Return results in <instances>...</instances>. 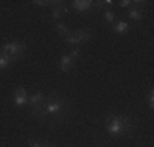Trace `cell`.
<instances>
[{"label":"cell","instance_id":"obj_13","mask_svg":"<svg viewBox=\"0 0 154 147\" xmlns=\"http://www.w3.org/2000/svg\"><path fill=\"white\" fill-rule=\"evenodd\" d=\"M64 43H66V46H72V47L80 46V43H79V39H77L75 34H67L64 38Z\"/></svg>","mask_w":154,"mask_h":147},{"label":"cell","instance_id":"obj_12","mask_svg":"<svg viewBox=\"0 0 154 147\" xmlns=\"http://www.w3.org/2000/svg\"><path fill=\"white\" fill-rule=\"evenodd\" d=\"M54 29H56V31L59 33L61 36H64V38L69 34V28H67V25H66V23H62V21H57V23H56V26H54Z\"/></svg>","mask_w":154,"mask_h":147},{"label":"cell","instance_id":"obj_7","mask_svg":"<svg viewBox=\"0 0 154 147\" xmlns=\"http://www.w3.org/2000/svg\"><path fill=\"white\" fill-rule=\"evenodd\" d=\"M74 34L77 36L79 43H87V41H90V39H92L94 33L90 31L89 28H80V29H77V31L74 33Z\"/></svg>","mask_w":154,"mask_h":147},{"label":"cell","instance_id":"obj_14","mask_svg":"<svg viewBox=\"0 0 154 147\" xmlns=\"http://www.w3.org/2000/svg\"><path fill=\"white\" fill-rule=\"evenodd\" d=\"M103 20L108 21V23H115L116 20V13L113 12V10H105L103 12Z\"/></svg>","mask_w":154,"mask_h":147},{"label":"cell","instance_id":"obj_6","mask_svg":"<svg viewBox=\"0 0 154 147\" xmlns=\"http://www.w3.org/2000/svg\"><path fill=\"white\" fill-rule=\"evenodd\" d=\"M72 65H74V59L71 57V54H69V52H64L61 56V72L62 74L69 72L72 69Z\"/></svg>","mask_w":154,"mask_h":147},{"label":"cell","instance_id":"obj_20","mask_svg":"<svg viewBox=\"0 0 154 147\" xmlns=\"http://www.w3.org/2000/svg\"><path fill=\"white\" fill-rule=\"evenodd\" d=\"M35 3L36 7H51V2L49 0H35Z\"/></svg>","mask_w":154,"mask_h":147},{"label":"cell","instance_id":"obj_2","mask_svg":"<svg viewBox=\"0 0 154 147\" xmlns=\"http://www.w3.org/2000/svg\"><path fill=\"white\" fill-rule=\"evenodd\" d=\"M105 129L112 137H122L126 134H133L136 131V121L125 115H107Z\"/></svg>","mask_w":154,"mask_h":147},{"label":"cell","instance_id":"obj_18","mask_svg":"<svg viewBox=\"0 0 154 147\" xmlns=\"http://www.w3.org/2000/svg\"><path fill=\"white\" fill-rule=\"evenodd\" d=\"M148 105H149V108H154V90L151 88L149 90V93H148Z\"/></svg>","mask_w":154,"mask_h":147},{"label":"cell","instance_id":"obj_17","mask_svg":"<svg viewBox=\"0 0 154 147\" xmlns=\"http://www.w3.org/2000/svg\"><path fill=\"white\" fill-rule=\"evenodd\" d=\"M13 95H18V97H28V90L25 87L20 85V87L15 88V93H13Z\"/></svg>","mask_w":154,"mask_h":147},{"label":"cell","instance_id":"obj_4","mask_svg":"<svg viewBox=\"0 0 154 147\" xmlns=\"http://www.w3.org/2000/svg\"><path fill=\"white\" fill-rule=\"evenodd\" d=\"M67 13H69V8L62 2H59V0L51 2V20L53 21H59L62 15H67Z\"/></svg>","mask_w":154,"mask_h":147},{"label":"cell","instance_id":"obj_15","mask_svg":"<svg viewBox=\"0 0 154 147\" xmlns=\"http://www.w3.org/2000/svg\"><path fill=\"white\" fill-rule=\"evenodd\" d=\"M13 103L17 106H23L28 103V97H18V95H13Z\"/></svg>","mask_w":154,"mask_h":147},{"label":"cell","instance_id":"obj_8","mask_svg":"<svg viewBox=\"0 0 154 147\" xmlns=\"http://www.w3.org/2000/svg\"><path fill=\"white\" fill-rule=\"evenodd\" d=\"M13 61H15V57H12L8 52H3V51H0V70H5V69H8L10 65L13 64Z\"/></svg>","mask_w":154,"mask_h":147},{"label":"cell","instance_id":"obj_5","mask_svg":"<svg viewBox=\"0 0 154 147\" xmlns=\"http://www.w3.org/2000/svg\"><path fill=\"white\" fill-rule=\"evenodd\" d=\"M71 7L75 12H87L94 7V2L92 0H74V2H71Z\"/></svg>","mask_w":154,"mask_h":147},{"label":"cell","instance_id":"obj_11","mask_svg":"<svg viewBox=\"0 0 154 147\" xmlns=\"http://www.w3.org/2000/svg\"><path fill=\"white\" fill-rule=\"evenodd\" d=\"M43 100H45V93L43 92H36L35 95H28V105L31 106H36V105H39Z\"/></svg>","mask_w":154,"mask_h":147},{"label":"cell","instance_id":"obj_3","mask_svg":"<svg viewBox=\"0 0 154 147\" xmlns=\"http://www.w3.org/2000/svg\"><path fill=\"white\" fill-rule=\"evenodd\" d=\"M0 51H3V52H8L12 57H20L21 54L26 51V44L21 43V41H17V39H13V41H7V43L2 46V49H0Z\"/></svg>","mask_w":154,"mask_h":147},{"label":"cell","instance_id":"obj_21","mask_svg":"<svg viewBox=\"0 0 154 147\" xmlns=\"http://www.w3.org/2000/svg\"><path fill=\"white\" fill-rule=\"evenodd\" d=\"M120 7H122V8H128V7H131V0H122V2H120Z\"/></svg>","mask_w":154,"mask_h":147},{"label":"cell","instance_id":"obj_1","mask_svg":"<svg viewBox=\"0 0 154 147\" xmlns=\"http://www.w3.org/2000/svg\"><path fill=\"white\" fill-rule=\"evenodd\" d=\"M66 111H67V100L59 93H51L49 97H45L39 105L31 108V115L39 121H48L49 118L61 121L66 116Z\"/></svg>","mask_w":154,"mask_h":147},{"label":"cell","instance_id":"obj_10","mask_svg":"<svg viewBox=\"0 0 154 147\" xmlns=\"http://www.w3.org/2000/svg\"><path fill=\"white\" fill-rule=\"evenodd\" d=\"M128 16H130L133 21H136V23H139V21H143V18H144V13H143V10L136 8V7H130V12H128Z\"/></svg>","mask_w":154,"mask_h":147},{"label":"cell","instance_id":"obj_19","mask_svg":"<svg viewBox=\"0 0 154 147\" xmlns=\"http://www.w3.org/2000/svg\"><path fill=\"white\" fill-rule=\"evenodd\" d=\"M80 52H82V51H80V46H75V47H72V51H71L69 54H71L72 59H75V57L80 56Z\"/></svg>","mask_w":154,"mask_h":147},{"label":"cell","instance_id":"obj_16","mask_svg":"<svg viewBox=\"0 0 154 147\" xmlns=\"http://www.w3.org/2000/svg\"><path fill=\"white\" fill-rule=\"evenodd\" d=\"M28 147H54V146L45 144V142H38V141H33V139H30V141H28Z\"/></svg>","mask_w":154,"mask_h":147},{"label":"cell","instance_id":"obj_9","mask_svg":"<svg viewBox=\"0 0 154 147\" xmlns=\"http://www.w3.org/2000/svg\"><path fill=\"white\" fill-rule=\"evenodd\" d=\"M113 31H115L116 34H126V33L130 31V25H128L126 21H123V20H118V21H115Z\"/></svg>","mask_w":154,"mask_h":147},{"label":"cell","instance_id":"obj_22","mask_svg":"<svg viewBox=\"0 0 154 147\" xmlns=\"http://www.w3.org/2000/svg\"><path fill=\"white\" fill-rule=\"evenodd\" d=\"M113 3H115V2H112V0H105V2H103V5L110 7V5H113Z\"/></svg>","mask_w":154,"mask_h":147}]
</instances>
